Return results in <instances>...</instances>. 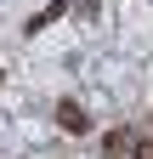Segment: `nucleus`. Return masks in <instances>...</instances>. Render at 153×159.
<instances>
[{"mask_svg":"<svg viewBox=\"0 0 153 159\" xmlns=\"http://www.w3.org/2000/svg\"><path fill=\"white\" fill-rule=\"evenodd\" d=\"M130 159H153V136L136 131V142H130Z\"/></svg>","mask_w":153,"mask_h":159,"instance_id":"20e7f679","label":"nucleus"},{"mask_svg":"<svg viewBox=\"0 0 153 159\" xmlns=\"http://www.w3.org/2000/svg\"><path fill=\"white\" fill-rule=\"evenodd\" d=\"M57 125H63L68 136H85V131H91V119H85L80 102H68V97H63V102H57Z\"/></svg>","mask_w":153,"mask_h":159,"instance_id":"f257e3e1","label":"nucleus"},{"mask_svg":"<svg viewBox=\"0 0 153 159\" xmlns=\"http://www.w3.org/2000/svg\"><path fill=\"white\" fill-rule=\"evenodd\" d=\"M0 85H6V68H0Z\"/></svg>","mask_w":153,"mask_h":159,"instance_id":"39448f33","label":"nucleus"},{"mask_svg":"<svg viewBox=\"0 0 153 159\" xmlns=\"http://www.w3.org/2000/svg\"><path fill=\"white\" fill-rule=\"evenodd\" d=\"M130 142H136V125L108 131V136H102V159H130Z\"/></svg>","mask_w":153,"mask_h":159,"instance_id":"f03ea898","label":"nucleus"},{"mask_svg":"<svg viewBox=\"0 0 153 159\" xmlns=\"http://www.w3.org/2000/svg\"><path fill=\"white\" fill-rule=\"evenodd\" d=\"M57 17H68V0H51V6H40V11L23 23V34H40V29H51Z\"/></svg>","mask_w":153,"mask_h":159,"instance_id":"7ed1b4c3","label":"nucleus"}]
</instances>
